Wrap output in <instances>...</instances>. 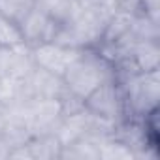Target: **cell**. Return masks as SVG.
Instances as JSON below:
<instances>
[{"label": "cell", "instance_id": "obj_6", "mask_svg": "<svg viewBox=\"0 0 160 160\" xmlns=\"http://www.w3.org/2000/svg\"><path fill=\"white\" fill-rule=\"evenodd\" d=\"M17 25L21 28L25 43L30 45V47H34L38 43H43V42H51L55 32H57V27H58V23L55 19H51L36 4Z\"/></svg>", "mask_w": 160, "mask_h": 160}, {"label": "cell", "instance_id": "obj_16", "mask_svg": "<svg viewBox=\"0 0 160 160\" xmlns=\"http://www.w3.org/2000/svg\"><path fill=\"white\" fill-rule=\"evenodd\" d=\"M6 122H8V104L0 100V134L6 128Z\"/></svg>", "mask_w": 160, "mask_h": 160}, {"label": "cell", "instance_id": "obj_8", "mask_svg": "<svg viewBox=\"0 0 160 160\" xmlns=\"http://www.w3.org/2000/svg\"><path fill=\"white\" fill-rule=\"evenodd\" d=\"M27 147L30 151V158L32 160H53L60 156V141L57 138L55 132H45V134H38L32 136L27 141Z\"/></svg>", "mask_w": 160, "mask_h": 160}, {"label": "cell", "instance_id": "obj_12", "mask_svg": "<svg viewBox=\"0 0 160 160\" xmlns=\"http://www.w3.org/2000/svg\"><path fill=\"white\" fill-rule=\"evenodd\" d=\"M36 4V0H0V13L19 23Z\"/></svg>", "mask_w": 160, "mask_h": 160}, {"label": "cell", "instance_id": "obj_4", "mask_svg": "<svg viewBox=\"0 0 160 160\" xmlns=\"http://www.w3.org/2000/svg\"><path fill=\"white\" fill-rule=\"evenodd\" d=\"M83 49H77V47H68L57 42H43L32 47V58L34 64L55 73V75H64V72L68 70V66L81 55Z\"/></svg>", "mask_w": 160, "mask_h": 160}, {"label": "cell", "instance_id": "obj_7", "mask_svg": "<svg viewBox=\"0 0 160 160\" xmlns=\"http://www.w3.org/2000/svg\"><path fill=\"white\" fill-rule=\"evenodd\" d=\"M34 68L32 47L27 43L15 47L0 45V77L8 79H25Z\"/></svg>", "mask_w": 160, "mask_h": 160}, {"label": "cell", "instance_id": "obj_14", "mask_svg": "<svg viewBox=\"0 0 160 160\" xmlns=\"http://www.w3.org/2000/svg\"><path fill=\"white\" fill-rule=\"evenodd\" d=\"M141 2V12H145L147 15L158 19V10H160V0H139Z\"/></svg>", "mask_w": 160, "mask_h": 160}, {"label": "cell", "instance_id": "obj_1", "mask_svg": "<svg viewBox=\"0 0 160 160\" xmlns=\"http://www.w3.org/2000/svg\"><path fill=\"white\" fill-rule=\"evenodd\" d=\"M117 79L113 64L104 58L96 47L83 49L79 55L64 72L62 81L70 96L77 100H85L96 87H100L106 81Z\"/></svg>", "mask_w": 160, "mask_h": 160}, {"label": "cell", "instance_id": "obj_10", "mask_svg": "<svg viewBox=\"0 0 160 160\" xmlns=\"http://www.w3.org/2000/svg\"><path fill=\"white\" fill-rule=\"evenodd\" d=\"M98 154L104 160H130V158H136L134 151L115 136H106L100 141Z\"/></svg>", "mask_w": 160, "mask_h": 160}, {"label": "cell", "instance_id": "obj_9", "mask_svg": "<svg viewBox=\"0 0 160 160\" xmlns=\"http://www.w3.org/2000/svg\"><path fill=\"white\" fill-rule=\"evenodd\" d=\"M158 23H160V19H154V17L147 15L145 12H138L132 15L130 32L136 40H158L160 38Z\"/></svg>", "mask_w": 160, "mask_h": 160}, {"label": "cell", "instance_id": "obj_13", "mask_svg": "<svg viewBox=\"0 0 160 160\" xmlns=\"http://www.w3.org/2000/svg\"><path fill=\"white\" fill-rule=\"evenodd\" d=\"M21 43H25V40H23L19 25L0 13V45L15 47V45H21Z\"/></svg>", "mask_w": 160, "mask_h": 160}, {"label": "cell", "instance_id": "obj_2", "mask_svg": "<svg viewBox=\"0 0 160 160\" xmlns=\"http://www.w3.org/2000/svg\"><path fill=\"white\" fill-rule=\"evenodd\" d=\"M126 117L145 119L158 109L160 100V70L138 72L119 79Z\"/></svg>", "mask_w": 160, "mask_h": 160}, {"label": "cell", "instance_id": "obj_5", "mask_svg": "<svg viewBox=\"0 0 160 160\" xmlns=\"http://www.w3.org/2000/svg\"><path fill=\"white\" fill-rule=\"evenodd\" d=\"M23 98H64L68 94L60 75H55L40 66L28 72L25 79H21Z\"/></svg>", "mask_w": 160, "mask_h": 160}, {"label": "cell", "instance_id": "obj_15", "mask_svg": "<svg viewBox=\"0 0 160 160\" xmlns=\"http://www.w3.org/2000/svg\"><path fill=\"white\" fill-rule=\"evenodd\" d=\"M12 145H10V141L0 134V160H6V158H10V152H12Z\"/></svg>", "mask_w": 160, "mask_h": 160}, {"label": "cell", "instance_id": "obj_11", "mask_svg": "<svg viewBox=\"0 0 160 160\" xmlns=\"http://www.w3.org/2000/svg\"><path fill=\"white\" fill-rule=\"evenodd\" d=\"M36 6L60 25L70 17L72 8H73V0H36Z\"/></svg>", "mask_w": 160, "mask_h": 160}, {"label": "cell", "instance_id": "obj_3", "mask_svg": "<svg viewBox=\"0 0 160 160\" xmlns=\"http://www.w3.org/2000/svg\"><path fill=\"white\" fill-rule=\"evenodd\" d=\"M83 106L92 115L109 119V121H113L117 124L126 119L122 91H121V85H119L117 79H111V81H106L100 87H96L83 100Z\"/></svg>", "mask_w": 160, "mask_h": 160}]
</instances>
